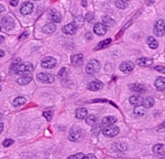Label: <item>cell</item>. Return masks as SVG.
<instances>
[{
	"instance_id": "4fadbf2b",
	"label": "cell",
	"mask_w": 165,
	"mask_h": 159,
	"mask_svg": "<svg viewBox=\"0 0 165 159\" xmlns=\"http://www.w3.org/2000/svg\"><path fill=\"white\" fill-rule=\"evenodd\" d=\"M49 18L50 19V20H52L54 23H60L61 21L62 16L58 11L52 9L49 13Z\"/></svg>"
},
{
	"instance_id": "1f68e13d",
	"label": "cell",
	"mask_w": 165,
	"mask_h": 159,
	"mask_svg": "<svg viewBox=\"0 0 165 159\" xmlns=\"http://www.w3.org/2000/svg\"><path fill=\"white\" fill-rule=\"evenodd\" d=\"M92 129H91V132L93 134V135H98L100 132H101V131L102 130V124H94L92 125Z\"/></svg>"
},
{
	"instance_id": "ba28073f",
	"label": "cell",
	"mask_w": 165,
	"mask_h": 159,
	"mask_svg": "<svg viewBox=\"0 0 165 159\" xmlns=\"http://www.w3.org/2000/svg\"><path fill=\"white\" fill-rule=\"evenodd\" d=\"M56 66V60L53 57H45L41 61V66L44 69H53Z\"/></svg>"
},
{
	"instance_id": "ee69618b",
	"label": "cell",
	"mask_w": 165,
	"mask_h": 159,
	"mask_svg": "<svg viewBox=\"0 0 165 159\" xmlns=\"http://www.w3.org/2000/svg\"><path fill=\"white\" fill-rule=\"evenodd\" d=\"M18 3H19V0H11L10 4L12 5V6L16 7V6H17Z\"/></svg>"
},
{
	"instance_id": "f5cc1de1",
	"label": "cell",
	"mask_w": 165,
	"mask_h": 159,
	"mask_svg": "<svg viewBox=\"0 0 165 159\" xmlns=\"http://www.w3.org/2000/svg\"><path fill=\"white\" fill-rule=\"evenodd\" d=\"M2 118V114L1 112H0V120H1Z\"/></svg>"
},
{
	"instance_id": "836d02e7",
	"label": "cell",
	"mask_w": 165,
	"mask_h": 159,
	"mask_svg": "<svg viewBox=\"0 0 165 159\" xmlns=\"http://www.w3.org/2000/svg\"><path fill=\"white\" fill-rule=\"evenodd\" d=\"M115 2L117 7L122 9V10L126 9L128 7V4L126 3V1H125V0H115Z\"/></svg>"
},
{
	"instance_id": "681fc988",
	"label": "cell",
	"mask_w": 165,
	"mask_h": 159,
	"mask_svg": "<svg viewBox=\"0 0 165 159\" xmlns=\"http://www.w3.org/2000/svg\"><path fill=\"white\" fill-rule=\"evenodd\" d=\"M4 55H5V52H4V51H2V50H1V49H0V58H1V57H2Z\"/></svg>"
},
{
	"instance_id": "44dd1931",
	"label": "cell",
	"mask_w": 165,
	"mask_h": 159,
	"mask_svg": "<svg viewBox=\"0 0 165 159\" xmlns=\"http://www.w3.org/2000/svg\"><path fill=\"white\" fill-rule=\"evenodd\" d=\"M129 101H130V104L136 107V106L142 105L143 99L139 95H133V96H130V99H129Z\"/></svg>"
},
{
	"instance_id": "2e32d148",
	"label": "cell",
	"mask_w": 165,
	"mask_h": 159,
	"mask_svg": "<svg viewBox=\"0 0 165 159\" xmlns=\"http://www.w3.org/2000/svg\"><path fill=\"white\" fill-rule=\"evenodd\" d=\"M136 63L138 66L146 67V66H151L153 63V60L151 58H148V57H140V58L137 59Z\"/></svg>"
},
{
	"instance_id": "6da1fadb",
	"label": "cell",
	"mask_w": 165,
	"mask_h": 159,
	"mask_svg": "<svg viewBox=\"0 0 165 159\" xmlns=\"http://www.w3.org/2000/svg\"><path fill=\"white\" fill-rule=\"evenodd\" d=\"M33 70V66L31 63L30 62H24V63H21L16 66L15 72L18 75H25V74H28L30 72H31Z\"/></svg>"
},
{
	"instance_id": "6f0895ef",
	"label": "cell",
	"mask_w": 165,
	"mask_h": 159,
	"mask_svg": "<svg viewBox=\"0 0 165 159\" xmlns=\"http://www.w3.org/2000/svg\"><path fill=\"white\" fill-rule=\"evenodd\" d=\"M0 30H1V27H0Z\"/></svg>"
},
{
	"instance_id": "f1b7e54d",
	"label": "cell",
	"mask_w": 165,
	"mask_h": 159,
	"mask_svg": "<svg viewBox=\"0 0 165 159\" xmlns=\"http://www.w3.org/2000/svg\"><path fill=\"white\" fill-rule=\"evenodd\" d=\"M85 22V19L82 16H78L77 17H75L73 21V24L75 25V27L77 28H79V27H82L83 26V23Z\"/></svg>"
},
{
	"instance_id": "74e56055",
	"label": "cell",
	"mask_w": 165,
	"mask_h": 159,
	"mask_svg": "<svg viewBox=\"0 0 165 159\" xmlns=\"http://www.w3.org/2000/svg\"><path fill=\"white\" fill-rule=\"evenodd\" d=\"M86 20H87L88 22H89V23H92L94 22V20H95V18H94V16H93V14L90 13V12H89V13H87L86 15Z\"/></svg>"
},
{
	"instance_id": "3957f363",
	"label": "cell",
	"mask_w": 165,
	"mask_h": 159,
	"mask_svg": "<svg viewBox=\"0 0 165 159\" xmlns=\"http://www.w3.org/2000/svg\"><path fill=\"white\" fill-rule=\"evenodd\" d=\"M100 68H101L100 62L97 60H96V59H92L86 65V71L88 74L93 75V74H97V72L100 70Z\"/></svg>"
},
{
	"instance_id": "816d5d0a",
	"label": "cell",
	"mask_w": 165,
	"mask_h": 159,
	"mask_svg": "<svg viewBox=\"0 0 165 159\" xmlns=\"http://www.w3.org/2000/svg\"><path fill=\"white\" fill-rule=\"evenodd\" d=\"M82 5H83L84 7H86V2L85 1V0H82Z\"/></svg>"
},
{
	"instance_id": "5b68a950",
	"label": "cell",
	"mask_w": 165,
	"mask_h": 159,
	"mask_svg": "<svg viewBox=\"0 0 165 159\" xmlns=\"http://www.w3.org/2000/svg\"><path fill=\"white\" fill-rule=\"evenodd\" d=\"M1 25L3 27L4 29L7 31H10L15 28L16 27V22L13 20V18H12L9 16H4L1 20Z\"/></svg>"
},
{
	"instance_id": "5bb4252c",
	"label": "cell",
	"mask_w": 165,
	"mask_h": 159,
	"mask_svg": "<svg viewBox=\"0 0 165 159\" xmlns=\"http://www.w3.org/2000/svg\"><path fill=\"white\" fill-rule=\"evenodd\" d=\"M129 88H130V91H132L133 92L137 94L144 93V92L147 91L145 87H144L143 84H139V83L130 84V85L129 86Z\"/></svg>"
},
{
	"instance_id": "7a4b0ae2",
	"label": "cell",
	"mask_w": 165,
	"mask_h": 159,
	"mask_svg": "<svg viewBox=\"0 0 165 159\" xmlns=\"http://www.w3.org/2000/svg\"><path fill=\"white\" fill-rule=\"evenodd\" d=\"M84 137L83 130L78 126H73L70 130L69 135H68V140L71 142H79Z\"/></svg>"
},
{
	"instance_id": "30bf717a",
	"label": "cell",
	"mask_w": 165,
	"mask_h": 159,
	"mask_svg": "<svg viewBox=\"0 0 165 159\" xmlns=\"http://www.w3.org/2000/svg\"><path fill=\"white\" fill-rule=\"evenodd\" d=\"M34 6L31 2H25L22 4L21 7H20V13L23 16H27L32 12Z\"/></svg>"
},
{
	"instance_id": "f35d334b",
	"label": "cell",
	"mask_w": 165,
	"mask_h": 159,
	"mask_svg": "<svg viewBox=\"0 0 165 159\" xmlns=\"http://www.w3.org/2000/svg\"><path fill=\"white\" fill-rule=\"evenodd\" d=\"M53 115V112H50V111H47V112H45L43 113V116L46 118V120H48V121H50V120H52Z\"/></svg>"
},
{
	"instance_id": "8992f818",
	"label": "cell",
	"mask_w": 165,
	"mask_h": 159,
	"mask_svg": "<svg viewBox=\"0 0 165 159\" xmlns=\"http://www.w3.org/2000/svg\"><path fill=\"white\" fill-rule=\"evenodd\" d=\"M36 79L43 83H53L55 80V77L49 73H39L36 76Z\"/></svg>"
},
{
	"instance_id": "7bdbcfd3",
	"label": "cell",
	"mask_w": 165,
	"mask_h": 159,
	"mask_svg": "<svg viewBox=\"0 0 165 159\" xmlns=\"http://www.w3.org/2000/svg\"><path fill=\"white\" fill-rule=\"evenodd\" d=\"M163 126H164V123H162V124L159 126V128H157V129L156 130L159 132H164V127Z\"/></svg>"
},
{
	"instance_id": "f546056e",
	"label": "cell",
	"mask_w": 165,
	"mask_h": 159,
	"mask_svg": "<svg viewBox=\"0 0 165 159\" xmlns=\"http://www.w3.org/2000/svg\"><path fill=\"white\" fill-rule=\"evenodd\" d=\"M111 41H111V38H108V39H106L104 41H101V42H99L97 46L95 47L94 50H98V49H101L103 48H105V47H106L107 45H109L111 44Z\"/></svg>"
},
{
	"instance_id": "b9f144b4",
	"label": "cell",
	"mask_w": 165,
	"mask_h": 159,
	"mask_svg": "<svg viewBox=\"0 0 165 159\" xmlns=\"http://www.w3.org/2000/svg\"><path fill=\"white\" fill-rule=\"evenodd\" d=\"M155 70H157V71L160 72V73H162V74H164L165 72V68L163 67V66H156V67H155Z\"/></svg>"
},
{
	"instance_id": "7c38bea8",
	"label": "cell",
	"mask_w": 165,
	"mask_h": 159,
	"mask_svg": "<svg viewBox=\"0 0 165 159\" xmlns=\"http://www.w3.org/2000/svg\"><path fill=\"white\" fill-rule=\"evenodd\" d=\"M93 32L97 36H104L107 32V27L103 23H97L93 27Z\"/></svg>"
},
{
	"instance_id": "60d3db41",
	"label": "cell",
	"mask_w": 165,
	"mask_h": 159,
	"mask_svg": "<svg viewBox=\"0 0 165 159\" xmlns=\"http://www.w3.org/2000/svg\"><path fill=\"white\" fill-rule=\"evenodd\" d=\"M85 154H83L82 153H78L77 154H74V155L69 156L68 158H78V159H82L85 158Z\"/></svg>"
},
{
	"instance_id": "4dcf8cb0",
	"label": "cell",
	"mask_w": 165,
	"mask_h": 159,
	"mask_svg": "<svg viewBox=\"0 0 165 159\" xmlns=\"http://www.w3.org/2000/svg\"><path fill=\"white\" fill-rule=\"evenodd\" d=\"M102 23L103 24L106 26V27H112V26H114L115 24V20H112L109 16H103Z\"/></svg>"
},
{
	"instance_id": "9c48e42d",
	"label": "cell",
	"mask_w": 165,
	"mask_h": 159,
	"mask_svg": "<svg viewBox=\"0 0 165 159\" xmlns=\"http://www.w3.org/2000/svg\"><path fill=\"white\" fill-rule=\"evenodd\" d=\"M134 65L133 62H130V61H126V62H123L121 63L119 69H120L121 71L125 73V74H128L134 70Z\"/></svg>"
},
{
	"instance_id": "e0dca14e",
	"label": "cell",
	"mask_w": 165,
	"mask_h": 159,
	"mask_svg": "<svg viewBox=\"0 0 165 159\" xmlns=\"http://www.w3.org/2000/svg\"><path fill=\"white\" fill-rule=\"evenodd\" d=\"M88 114L87 109L85 107H79L75 112V117L78 120H82V119L86 118V117Z\"/></svg>"
},
{
	"instance_id": "d6a6232c",
	"label": "cell",
	"mask_w": 165,
	"mask_h": 159,
	"mask_svg": "<svg viewBox=\"0 0 165 159\" xmlns=\"http://www.w3.org/2000/svg\"><path fill=\"white\" fill-rule=\"evenodd\" d=\"M134 114L139 116V117H143V116H144V114H145L146 109H145V107L143 106V105L136 106L135 108L134 109Z\"/></svg>"
},
{
	"instance_id": "d590c367",
	"label": "cell",
	"mask_w": 165,
	"mask_h": 159,
	"mask_svg": "<svg viewBox=\"0 0 165 159\" xmlns=\"http://www.w3.org/2000/svg\"><path fill=\"white\" fill-rule=\"evenodd\" d=\"M20 62H21V59H20V57H17V58H16L13 61V62H12V65H11V66H10L11 73H14V72H15V70H16V66L20 64Z\"/></svg>"
},
{
	"instance_id": "ffe728a7",
	"label": "cell",
	"mask_w": 165,
	"mask_h": 159,
	"mask_svg": "<svg viewBox=\"0 0 165 159\" xmlns=\"http://www.w3.org/2000/svg\"><path fill=\"white\" fill-rule=\"evenodd\" d=\"M153 152L159 156H164L165 155V150H164V145L163 144H157L154 146Z\"/></svg>"
},
{
	"instance_id": "f6af8a7d",
	"label": "cell",
	"mask_w": 165,
	"mask_h": 159,
	"mask_svg": "<svg viewBox=\"0 0 165 159\" xmlns=\"http://www.w3.org/2000/svg\"><path fill=\"white\" fill-rule=\"evenodd\" d=\"M85 158H92V159H95L96 157L93 154H88V155L85 156Z\"/></svg>"
},
{
	"instance_id": "d4e9b609",
	"label": "cell",
	"mask_w": 165,
	"mask_h": 159,
	"mask_svg": "<svg viewBox=\"0 0 165 159\" xmlns=\"http://www.w3.org/2000/svg\"><path fill=\"white\" fill-rule=\"evenodd\" d=\"M117 122V118L115 117L109 116L106 117L102 119V125H110V124H114Z\"/></svg>"
},
{
	"instance_id": "7dc6e473",
	"label": "cell",
	"mask_w": 165,
	"mask_h": 159,
	"mask_svg": "<svg viewBox=\"0 0 165 159\" xmlns=\"http://www.w3.org/2000/svg\"><path fill=\"white\" fill-rule=\"evenodd\" d=\"M4 11H5V7H4V6L2 4H0V13L3 12Z\"/></svg>"
},
{
	"instance_id": "11a10c76",
	"label": "cell",
	"mask_w": 165,
	"mask_h": 159,
	"mask_svg": "<svg viewBox=\"0 0 165 159\" xmlns=\"http://www.w3.org/2000/svg\"><path fill=\"white\" fill-rule=\"evenodd\" d=\"M1 80H2V78H1V76H0V82H1Z\"/></svg>"
},
{
	"instance_id": "bcb514c9",
	"label": "cell",
	"mask_w": 165,
	"mask_h": 159,
	"mask_svg": "<svg viewBox=\"0 0 165 159\" xmlns=\"http://www.w3.org/2000/svg\"><path fill=\"white\" fill-rule=\"evenodd\" d=\"M27 35H28V33H27V32H24V34H22V35L20 36V40H22L23 38V39H24V38H26V37H27Z\"/></svg>"
},
{
	"instance_id": "7402d4cb",
	"label": "cell",
	"mask_w": 165,
	"mask_h": 159,
	"mask_svg": "<svg viewBox=\"0 0 165 159\" xmlns=\"http://www.w3.org/2000/svg\"><path fill=\"white\" fill-rule=\"evenodd\" d=\"M56 28V27L54 23H50L45 24V25L42 27V31H43V32L46 33V34H51V33L54 32Z\"/></svg>"
},
{
	"instance_id": "680465c9",
	"label": "cell",
	"mask_w": 165,
	"mask_h": 159,
	"mask_svg": "<svg viewBox=\"0 0 165 159\" xmlns=\"http://www.w3.org/2000/svg\"><path fill=\"white\" fill-rule=\"evenodd\" d=\"M36 1H39V0H36Z\"/></svg>"
},
{
	"instance_id": "8d00e7d4",
	"label": "cell",
	"mask_w": 165,
	"mask_h": 159,
	"mask_svg": "<svg viewBox=\"0 0 165 159\" xmlns=\"http://www.w3.org/2000/svg\"><path fill=\"white\" fill-rule=\"evenodd\" d=\"M58 78H60V79H64V78H67V75H68V70H67V69L65 68V67H63L61 70L59 71L58 73Z\"/></svg>"
},
{
	"instance_id": "603a6c76",
	"label": "cell",
	"mask_w": 165,
	"mask_h": 159,
	"mask_svg": "<svg viewBox=\"0 0 165 159\" xmlns=\"http://www.w3.org/2000/svg\"><path fill=\"white\" fill-rule=\"evenodd\" d=\"M155 104V99L152 97H147L146 99H143L142 105L145 108H151Z\"/></svg>"
},
{
	"instance_id": "db71d44e",
	"label": "cell",
	"mask_w": 165,
	"mask_h": 159,
	"mask_svg": "<svg viewBox=\"0 0 165 159\" xmlns=\"http://www.w3.org/2000/svg\"><path fill=\"white\" fill-rule=\"evenodd\" d=\"M1 90H2V87L0 86V91H1Z\"/></svg>"
},
{
	"instance_id": "8fae6325",
	"label": "cell",
	"mask_w": 165,
	"mask_h": 159,
	"mask_svg": "<svg viewBox=\"0 0 165 159\" xmlns=\"http://www.w3.org/2000/svg\"><path fill=\"white\" fill-rule=\"evenodd\" d=\"M103 87H104V84L99 80H93V81L89 82L87 86L88 89L92 91H99V90L102 89Z\"/></svg>"
},
{
	"instance_id": "cb8c5ba5",
	"label": "cell",
	"mask_w": 165,
	"mask_h": 159,
	"mask_svg": "<svg viewBox=\"0 0 165 159\" xmlns=\"http://www.w3.org/2000/svg\"><path fill=\"white\" fill-rule=\"evenodd\" d=\"M32 80V77L30 75H24L23 77H20L17 79V83L20 85H27Z\"/></svg>"
},
{
	"instance_id": "484cf974",
	"label": "cell",
	"mask_w": 165,
	"mask_h": 159,
	"mask_svg": "<svg viewBox=\"0 0 165 159\" xmlns=\"http://www.w3.org/2000/svg\"><path fill=\"white\" fill-rule=\"evenodd\" d=\"M113 149H115V150H116L118 152H123L127 149V146L123 143L117 142V143H115L113 145Z\"/></svg>"
},
{
	"instance_id": "9a60e30c",
	"label": "cell",
	"mask_w": 165,
	"mask_h": 159,
	"mask_svg": "<svg viewBox=\"0 0 165 159\" xmlns=\"http://www.w3.org/2000/svg\"><path fill=\"white\" fill-rule=\"evenodd\" d=\"M77 31V27H75V25L73 24V23H68V24H66L63 27L62 32L66 34V35H74L76 33Z\"/></svg>"
},
{
	"instance_id": "c3c4849f",
	"label": "cell",
	"mask_w": 165,
	"mask_h": 159,
	"mask_svg": "<svg viewBox=\"0 0 165 159\" xmlns=\"http://www.w3.org/2000/svg\"><path fill=\"white\" fill-rule=\"evenodd\" d=\"M4 128V124L2 123H0V133L2 132V130H3Z\"/></svg>"
},
{
	"instance_id": "ab89813d",
	"label": "cell",
	"mask_w": 165,
	"mask_h": 159,
	"mask_svg": "<svg viewBox=\"0 0 165 159\" xmlns=\"http://www.w3.org/2000/svg\"><path fill=\"white\" fill-rule=\"evenodd\" d=\"M14 143V141L12 139H6L2 142V145H3L4 147H9Z\"/></svg>"
},
{
	"instance_id": "d6986e66",
	"label": "cell",
	"mask_w": 165,
	"mask_h": 159,
	"mask_svg": "<svg viewBox=\"0 0 165 159\" xmlns=\"http://www.w3.org/2000/svg\"><path fill=\"white\" fill-rule=\"evenodd\" d=\"M83 62V55L79 53V54L73 55L71 57V62L74 66H78L82 64Z\"/></svg>"
},
{
	"instance_id": "e575fe53",
	"label": "cell",
	"mask_w": 165,
	"mask_h": 159,
	"mask_svg": "<svg viewBox=\"0 0 165 159\" xmlns=\"http://www.w3.org/2000/svg\"><path fill=\"white\" fill-rule=\"evenodd\" d=\"M96 121H97V117H96L94 115H90V116H89V117L86 119V124L90 125V126H92L93 124H95Z\"/></svg>"
},
{
	"instance_id": "83f0119b",
	"label": "cell",
	"mask_w": 165,
	"mask_h": 159,
	"mask_svg": "<svg viewBox=\"0 0 165 159\" xmlns=\"http://www.w3.org/2000/svg\"><path fill=\"white\" fill-rule=\"evenodd\" d=\"M26 99L23 96H19V97L16 98V99H14L13 102H12V104L15 107H20V106H22L24 103H26Z\"/></svg>"
},
{
	"instance_id": "f907efd6",
	"label": "cell",
	"mask_w": 165,
	"mask_h": 159,
	"mask_svg": "<svg viewBox=\"0 0 165 159\" xmlns=\"http://www.w3.org/2000/svg\"><path fill=\"white\" fill-rule=\"evenodd\" d=\"M4 39H5V38H4V37H2V36H0V45H1V44L3 42Z\"/></svg>"
},
{
	"instance_id": "52a82bcc",
	"label": "cell",
	"mask_w": 165,
	"mask_h": 159,
	"mask_svg": "<svg viewBox=\"0 0 165 159\" xmlns=\"http://www.w3.org/2000/svg\"><path fill=\"white\" fill-rule=\"evenodd\" d=\"M154 33L155 36L159 37H162L164 36V20H159L155 23V26H154Z\"/></svg>"
},
{
	"instance_id": "277c9868",
	"label": "cell",
	"mask_w": 165,
	"mask_h": 159,
	"mask_svg": "<svg viewBox=\"0 0 165 159\" xmlns=\"http://www.w3.org/2000/svg\"><path fill=\"white\" fill-rule=\"evenodd\" d=\"M119 132V128L115 124H110L106 125V128L102 130V133L105 137H114L117 136Z\"/></svg>"
},
{
	"instance_id": "ac0fdd59",
	"label": "cell",
	"mask_w": 165,
	"mask_h": 159,
	"mask_svg": "<svg viewBox=\"0 0 165 159\" xmlns=\"http://www.w3.org/2000/svg\"><path fill=\"white\" fill-rule=\"evenodd\" d=\"M155 87L158 91H164L165 90V78L163 77H159L155 81Z\"/></svg>"
},
{
	"instance_id": "9f6ffc18",
	"label": "cell",
	"mask_w": 165,
	"mask_h": 159,
	"mask_svg": "<svg viewBox=\"0 0 165 159\" xmlns=\"http://www.w3.org/2000/svg\"><path fill=\"white\" fill-rule=\"evenodd\" d=\"M125 1H130V0H125Z\"/></svg>"
},
{
	"instance_id": "4316f807",
	"label": "cell",
	"mask_w": 165,
	"mask_h": 159,
	"mask_svg": "<svg viewBox=\"0 0 165 159\" xmlns=\"http://www.w3.org/2000/svg\"><path fill=\"white\" fill-rule=\"evenodd\" d=\"M147 43H148V46H149L150 48L152 49H157L158 46H159L157 41H156V40H155L153 37H148V40H147Z\"/></svg>"
}]
</instances>
